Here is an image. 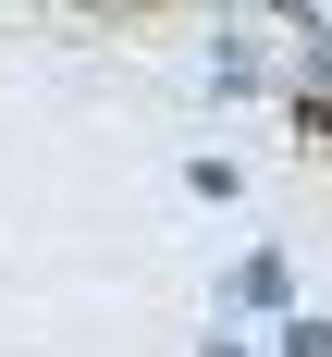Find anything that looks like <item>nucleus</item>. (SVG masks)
<instances>
[{
    "mask_svg": "<svg viewBox=\"0 0 332 357\" xmlns=\"http://www.w3.org/2000/svg\"><path fill=\"white\" fill-rule=\"evenodd\" d=\"M308 136H332V111H308Z\"/></svg>",
    "mask_w": 332,
    "mask_h": 357,
    "instance_id": "nucleus-1",
    "label": "nucleus"
}]
</instances>
